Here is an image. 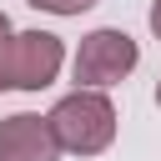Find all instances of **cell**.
Returning <instances> with one entry per match:
<instances>
[{
  "mask_svg": "<svg viewBox=\"0 0 161 161\" xmlns=\"http://www.w3.org/2000/svg\"><path fill=\"white\" fill-rule=\"evenodd\" d=\"M25 5H35V10H50V15H80V10H91L96 0H25Z\"/></svg>",
  "mask_w": 161,
  "mask_h": 161,
  "instance_id": "cell-5",
  "label": "cell"
},
{
  "mask_svg": "<svg viewBox=\"0 0 161 161\" xmlns=\"http://www.w3.org/2000/svg\"><path fill=\"white\" fill-rule=\"evenodd\" d=\"M151 35L161 40V0H151Z\"/></svg>",
  "mask_w": 161,
  "mask_h": 161,
  "instance_id": "cell-7",
  "label": "cell"
},
{
  "mask_svg": "<svg viewBox=\"0 0 161 161\" xmlns=\"http://www.w3.org/2000/svg\"><path fill=\"white\" fill-rule=\"evenodd\" d=\"M50 131H55L60 151H70V156H96V151H106V146L116 141V106L106 101V91L75 86L70 96L55 101Z\"/></svg>",
  "mask_w": 161,
  "mask_h": 161,
  "instance_id": "cell-1",
  "label": "cell"
},
{
  "mask_svg": "<svg viewBox=\"0 0 161 161\" xmlns=\"http://www.w3.org/2000/svg\"><path fill=\"white\" fill-rule=\"evenodd\" d=\"M156 106H161V80H156Z\"/></svg>",
  "mask_w": 161,
  "mask_h": 161,
  "instance_id": "cell-8",
  "label": "cell"
},
{
  "mask_svg": "<svg viewBox=\"0 0 161 161\" xmlns=\"http://www.w3.org/2000/svg\"><path fill=\"white\" fill-rule=\"evenodd\" d=\"M60 141L50 131V116H30L15 111L0 121V161H55Z\"/></svg>",
  "mask_w": 161,
  "mask_h": 161,
  "instance_id": "cell-4",
  "label": "cell"
},
{
  "mask_svg": "<svg viewBox=\"0 0 161 161\" xmlns=\"http://www.w3.org/2000/svg\"><path fill=\"white\" fill-rule=\"evenodd\" d=\"M60 60H65L60 35H50V30H20V35H10L5 86H15V91H45L60 75Z\"/></svg>",
  "mask_w": 161,
  "mask_h": 161,
  "instance_id": "cell-3",
  "label": "cell"
},
{
  "mask_svg": "<svg viewBox=\"0 0 161 161\" xmlns=\"http://www.w3.org/2000/svg\"><path fill=\"white\" fill-rule=\"evenodd\" d=\"M5 55H10V20L0 10V91H5Z\"/></svg>",
  "mask_w": 161,
  "mask_h": 161,
  "instance_id": "cell-6",
  "label": "cell"
},
{
  "mask_svg": "<svg viewBox=\"0 0 161 161\" xmlns=\"http://www.w3.org/2000/svg\"><path fill=\"white\" fill-rule=\"evenodd\" d=\"M136 60H141L136 40H131L126 30H116V25H101V30H91V35L80 40V50H75V86L106 91V86L126 80V75L136 70Z\"/></svg>",
  "mask_w": 161,
  "mask_h": 161,
  "instance_id": "cell-2",
  "label": "cell"
}]
</instances>
